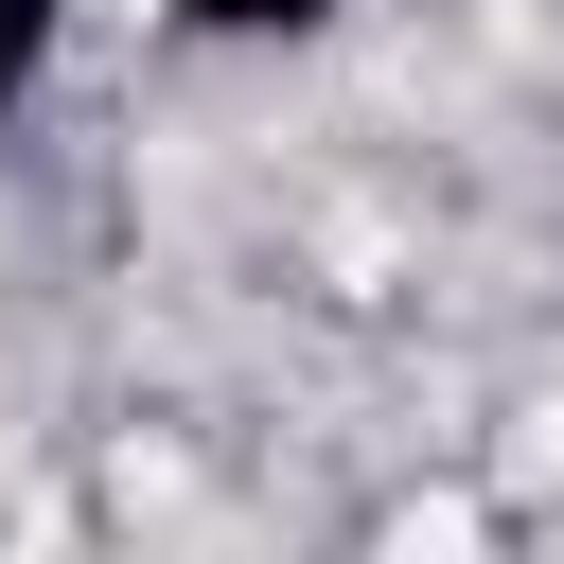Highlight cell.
<instances>
[{
    "label": "cell",
    "instance_id": "cell-2",
    "mask_svg": "<svg viewBox=\"0 0 564 564\" xmlns=\"http://www.w3.org/2000/svg\"><path fill=\"white\" fill-rule=\"evenodd\" d=\"M176 18H212V35H317L335 0H176Z\"/></svg>",
    "mask_w": 564,
    "mask_h": 564
},
{
    "label": "cell",
    "instance_id": "cell-1",
    "mask_svg": "<svg viewBox=\"0 0 564 564\" xmlns=\"http://www.w3.org/2000/svg\"><path fill=\"white\" fill-rule=\"evenodd\" d=\"M35 70H53V0H0V106H35Z\"/></svg>",
    "mask_w": 564,
    "mask_h": 564
}]
</instances>
